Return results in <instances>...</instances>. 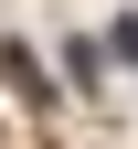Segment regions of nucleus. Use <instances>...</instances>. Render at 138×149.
<instances>
[{
  "label": "nucleus",
  "instance_id": "obj_1",
  "mask_svg": "<svg viewBox=\"0 0 138 149\" xmlns=\"http://www.w3.org/2000/svg\"><path fill=\"white\" fill-rule=\"evenodd\" d=\"M0 74H11V96H32V107H43V96H53V85H43V64H32V53H21V43L0 53Z\"/></svg>",
  "mask_w": 138,
  "mask_h": 149
}]
</instances>
